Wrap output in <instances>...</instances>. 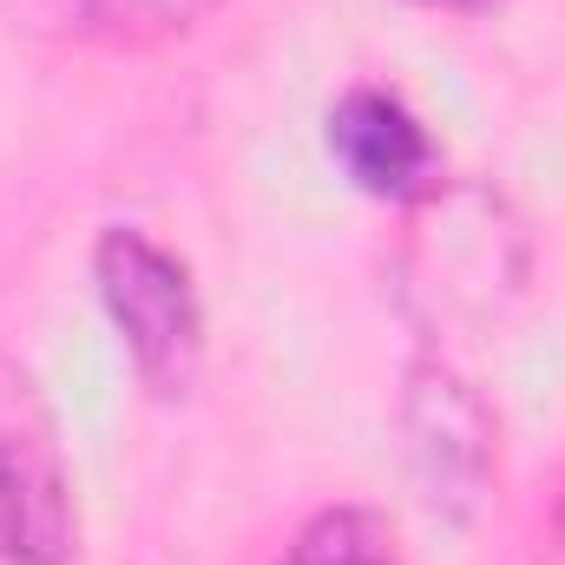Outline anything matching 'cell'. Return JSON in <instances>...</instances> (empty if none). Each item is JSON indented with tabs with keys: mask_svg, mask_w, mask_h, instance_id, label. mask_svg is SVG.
Wrapping results in <instances>:
<instances>
[{
	"mask_svg": "<svg viewBox=\"0 0 565 565\" xmlns=\"http://www.w3.org/2000/svg\"><path fill=\"white\" fill-rule=\"evenodd\" d=\"M73 7L113 46H164L217 13V0H73Z\"/></svg>",
	"mask_w": 565,
	"mask_h": 565,
	"instance_id": "cell-6",
	"label": "cell"
},
{
	"mask_svg": "<svg viewBox=\"0 0 565 565\" xmlns=\"http://www.w3.org/2000/svg\"><path fill=\"white\" fill-rule=\"evenodd\" d=\"M322 139H329V158L342 164V178L375 204L415 211L440 191V145L427 139L415 106L388 86H349L329 106Z\"/></svg>",
	"mask_w": 565,
	"mask_h": 565,
	"instance_id": "cell-4",
	"label": "cell"
},
{
	"mask_svg": "<svg viewBox=\"0 0 565 565\" xmlns=\"http://www.w3.org/2000/svg\"><path fill=\"white\" fill-rule=\"evenodd\" d=\"M93 282H99V302H106L139 382L151 395L178 402L204 355V302H198L184 257H171L158 237H145L132 224H113L93 244Z\"/></svg>",
	"mask_w": 565,
	"mask_h": 565,
	"instance_id": "cell-1",
	"label": "cell"
},
{
	"mask_svg": "<svg viewBox=\"0 0 565 565\" xmlns=\"http://www.w3.org/2000/svg\"><path fill=\"white\" fill-rule=\"evenodd\" d=\"M79 507L40 382L0 362V565H73Z\"/></svg>",
	"mask_w": 565,
	"mask_h": 565,
	"instance_id": "cell-3",
	"label": "cell"
},
{
	"mask_svg": "<svg viewBox=\"0 0 565 565\" xmlns=\"http://www.w3.org/2000/svg\"><path fill=\"white\" fill-rule=\"evenodd\" d=\"M395 422H402L408 493L440 526L480 520V507L493 500V473H500V434H493V408L480 402V388L460 369H447L440 355H422L402 382Z\"/></svg>",
	"mask_w": 565,
	"mask_h": 565,
	"instance_id": "cell-2",
	"label": "cell"
},
{
	"mask_svg": "<svg viewBox=\"0 0 565 565\" xmlns=\"http://www.w3.org/2000/svg\"><path fill=\"white\" fill-rule=\"evenodd\" d=\"M277 565H408L402 546H395V526L369 507H329L316 513L289 546H282Z\"/></svg>",
	"mask_w": 565,
	"mask_h": 565,
	"instance_id": "cell-5",
	"label": "cell"
},
{
	"mask_svg": "<svg viewBox=\"0 0 565 565\" xmlns=\"http://www.w3.org/2000/svg\"><path fill=\"white\" fill-rule=\"evenodd\" d=\"M422 7H440V13H487L493 0H422Z\"/></svg>",
	"mask_w": 565,
	"mask_h": 565,
	"instance_id": "cell-7",
	"label": "cell"
}]
</instances>
